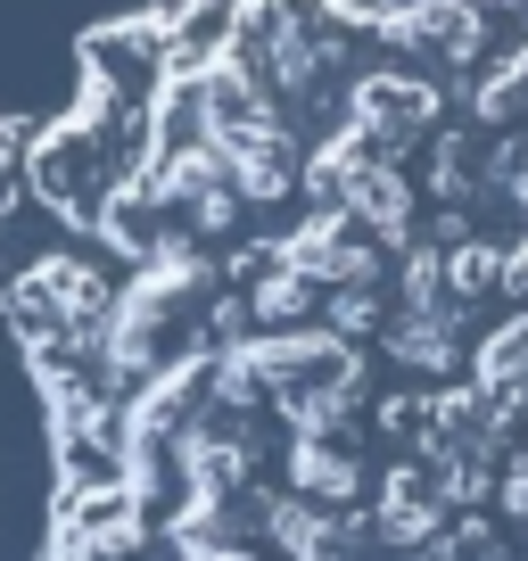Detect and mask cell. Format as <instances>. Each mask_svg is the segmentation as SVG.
I'll use <instances>...</instances> for the list:
<instances>
[{
    "instance_id": "obj_1",
    "label": "cell",
    "mask_w": 528,
    "mask_h": 561,
    "mask_svg": "<svg viewBox=\"0 0 528 561\" xmlns=\"http://www.w3.org/2000/svg\"><path fill=\"white\" fill-rule=\"evenodd\" d=\"M282 264L298 280H331V289H347V280H371V264H380V248H371V231L355 224L347 207H322L314 224H298L282 240Z\"/></svg>"
},
{
    "instance_id": "obj_2",
    "label": "cell",
    "mask_w": 528,
    "mask_h": 561,
    "mask_svg": "<svg viewBox=\"0 0 528 561\" xmlns=\"http://www.w3.org/2000/svg\"><path fill=\"white\" fill-rule=\"evenodd\" d=\"M479 397H487L495 430L528 404V314H512V322L487 331V347H479Z\"/></svg>"
},
{
    "instance_id": "obj_3",
    "label": "cell",
    "mask_w": 528,
    "mask_h": 561,
    "mask_svg": "<svg viewBox=\"0 0 528 561\" xmlns=\"http://www.w3.org/2000/svg\"><path fill=\"white\" fill-rule=\"evenodd\" d=\"M338 198H347V215L371 231V240H405L413 191H405L397 174H388V165H355V174H347V191H338Z\"/></svg>"
},
{
    "instance_id": "obj_4",
    "label": "cell",
    "mask_w": 528,
    "mask_h": 561,
    "mask_svg": "<svg viewBox=\"0 0 528 561\" xmlns=\"http://www.w3.org/2000/svg\"><path fill=\"white\" fill-rule=\"evenodd\" d=\"M355 116H364V133H413L422 116H438V100H429V83L364 75V91H355Z\"/></svg>"
},
{
    "instance_id": "obj_5",
    "label": "cell",
    "mask_w": 528,
    "mask_h": 561,
    "mask_svg": "<svg viewBox=\"0 0 528 561\" xmlns=\"http://www.w3.org/2000/svg\"><path fill=\"white\" fill-rule=\"evenodd\" d=\"M289 479H298L306 495H322V504H338V495L364 488V471H355L331 438H298V446H289Z\"/></svg>"
},
{
    "instance_id": "obj_6",
    "label": "cell",
    "mask_w": 528,
    "mask_h": 561,
    "mask_svg": "<svg viewBox=\"0 0 528 561\" xmlns=\"http://www.w3.org/2000/svg\"><path fill=\"white\" fill-rule=\"evenodd\" d=\"M388 347H397V364H413V371H446V355H455V314L413 306V314L388 331Z\"/></svg>"
},
{
    "instance_id": "obj_7",
    "label": "cell",
    "mask_w": 528,
    "mask_h": 561,
    "mask_svg": "<svg viewBox=\"0 0 528 561\" xmlns=\"http://www.w3.org/2000/svg\"><path fill=\"white\" fill-rule=\"evenodd\" d=\"M429 528H438V495H429L413 471H397V479H388V504H380V537L413 545V537H429Z\"/></svg>"
},
{
    "instance_id": "obj_8",
    "label": "cell",
    "mask_w": 528,
    "mask_h": 561,
    "mask_svg": "<svg viewBox=\"0 0 528 561\" xmlns=\"http://www.w3.org/2000/svg\"><path fill=\"white\" fill-rule=\"evenodd\" d=\"M520 107H528V50H512V67L487 75V91H479V116L504 124V116H520Z\"/></svg>"
},
{
    "instance_id": "obj_9",
    "label": "cell",
    "mask_w": 528,
    "mask_h": 561,
    "mask_svg": "<svg viewBox=\"0 0 528 561\" xmlns=\"http://www.w3.org/2000/svg\"><path fill=\"white\" fill-rule=\"evenodd\" d=\"M495 248H479V240H455V256H446V289H462V298H479V289H495Z\"/></svg>"
},
{
    "instance_id": "obj_10",
    "label": "cell",
    "mask_w": 528,
    "mask_h": 561,
    "mask_svg": "<svg viewBox=\"0 0 528 561\" xmlns=\"http://www.w3.org/2000/svg\"><path fill=\"white\" fill-rule=\"evenodd\" d=\"M256 314H264V322H298V314H306V280L289 273V264L256 289Z\"/></svg>"
},
{
    "instance_id": "obj_11",
    "label": "cell",
    "mask_w": 528,
    "mask_h": 561,
    "mask_svg": "<svg viewBox=\"0 0 528 561\" xmlns=\"http://www.w3.org/2000/svg\"><path fill=\"white\" fill-rule=\"evenodd\" d=\"M371 322H380V306H371V289H338L331 298V339H355V331H371Z\"/></svg>"
},
{
    "instance_id": "obj_12",
    "label": "cell",
    "mask_w": 528,
    "mask_h": 561,
    "mask_svg": "<svg viewBox=\"0 0 528 561\" xmlns=\"http://www.w3.org/2000/svg\"><path fill=\"white\" fill-rule=\"evenodd\" d=\"M380 25H397V18H422V9H438V0H364Z\"/></svg>"
},
{
    "instance_id": "obj_13",
    "label": "cell",
    "mask_w": 528,
    "mask_h": 561,
    "mask_svg": "<svg viewBox=\"0 0 528 561\" xmlns=\"http://www.w3.org/2000/svg\"><path fill=\"white\" fill-rule=\"evenodd\" d=\"M495 280H504V289H528V240H520V248H512V256H504V264H495Z\"/></svg>"
}]
</instances>
